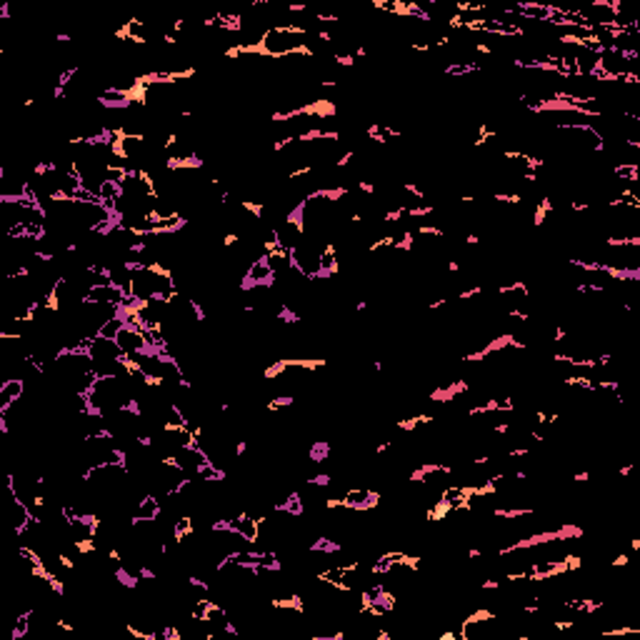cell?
<instances>
[{"instance_id":"obj_1","label":"cell","mask_w":640,"mask_h":640,"mask_svg":"<svg viewBox=\"0 0 640 640\" xmlns=\"http://www.w3.org/2000/svg\"><path fill=\"white\" fill-rule=\"evenodd\" d=\"M115 343L123 348V353L126 355H135V353H143L145 348H148V343H145V338L140 331H135V328L131 326H123V331L118 333V338H115Z\"/></svg>"},{"instance_id":"obj_2","label":"cell","mask_w":640,"mask_h":640,"mask_svg":"<svg viewBox=\"0 0 640 640\" xmlns=\"http://www.w3.org/2000/svg\"><path fill=\"white\" fill-rule=\"evenodd\" d=\"M25 393V380L23 378H8L0 383V408L13 406L15 400H20Z\"/></svg>"}]
</instances>
